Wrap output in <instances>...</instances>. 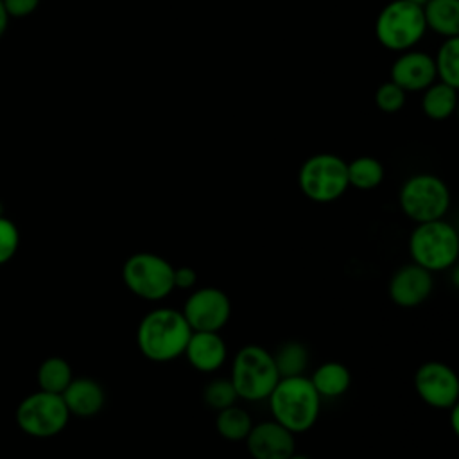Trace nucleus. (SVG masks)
Here are the masks:
<instances>
[{"mask_svg": "<svg viewBox=\"0 0 459 459\" xmlns=\"http://www.w3.org/2000/svg\"><path fill=\"white\" fill-rule=\"evenodd\" d=\"M61 398L70 412V416L91 418L104 409L106 391L91 377H74L66 389L61 393Z\"/></svg>", "mask_w": 459, "mask_h": 459, "instance_id": "dca6fc26", "label": "nucleus"}, {"mask_svg": "<svg viewBox=\"0 0 459 459\" xmlns=\"http://www.w3.org/2000/svg\"><path fill=\"white\" fill-rule=\"evenodd\" d=\"M287 459H310L308 455H303V454H298V452H294L292 455H289Z\"/></svg>", "mask_w": 459, "mask_h": 459, "instance_id": "2f4dec72", "label": "nucleus"}, {"mask_svg": "<svg viewBox=\"0 0 459 459\" xmlns=\"http://www.w3.org/2000/svg\"><path fill=\"white\" fill-rule=\"evenodd\" d=\"M308 378L321 400L341 398L351 385V371L339 360L321 362Z\"/></svg>", "mask_w": 459, "mask_h": 459, "instance_id": "f3484780", "label": "nucleus"}, {"mask_svg": "<svg viewBox=\"0 0 459 459\" xmlns=\"http://www.w3.org/2000/svg\"><path fill=\"white\" fill-rule=\"evenodd\" d=\"M271 353L280 378L303 375L310 362L308 348L299 341H285L276 348V351Z\"/></svg>", "mask_w": 459, "mask_h": 459, "instance_id": "412c9836", "label": "nucleus"}, {"mask_svg": "<svg viewBox=\"0 0 459 459\" xmlns=\"http://www.w3.org/2000/svg\"><path fill=\"white\" fill-rule=\"evenodd\" d=\"M434 290V276L430 271L409 262L398 267L387 283L389 299L400 308H416L423 305Z\"/></svg>", "mask_w": 459, "mask_h": 459, "instance_id": "f8f14e48", "label": "nucleus"}, {"mask_svg": "<svg viewBox=\"0 0 459 459\" xmlns=\"http://www.w3.org/2000/svg\"><path fill=\"white\" fill-rule=\"evenodd\" d=\"M425 30L427 25L421 7L403 0H393L387 4L375 22L378 43L394 52H405L414 47Z\"/></svg>", "mask_w": 459, "mask_h": 459, "instance_id": "6e6552de", "label": "nucleus"}, {"mask_svg": "<svg viewBox=\"0 0 459 459\" xmlns=\"http://www.w3.org/2000/svg\"><path fill=\"white\" fill-rule=\"evenodd\" d=\"M9 18H23V16H29L38 5H39V0H2Z\"/></svg>", "mask_w": 459, "mask_h": 459, "instance_id": "c85d7f7f", "label": "nucleus"}, {"mask_svg": "<svg viewBox=\"0 0 459 459\" xmlns=\"http://www.w3.org/2000/svg\"><path fill=\"white\" fill-rule=\"evenodd\" d=\"M244 443L253 459H287L296 452L294 434L274 420L253 423Z\"/></svg>", "mask_w": 459, "mask_h": 459, "instance_id": "ddd939ff", "label": "nucleus"}, {"mask_svg": "<svg viewBox=\"0 0 459 459\" xmlns=\"http://www.w3.org/2000/svg\"><path fill=\"white\" fill-rule=\"evenodd\" d=\"M20 246V233L13 221L0 215V264L9 262Z\"/></svg>", "mask_w": 459, "mask_h": 459, "instance_id": "bb28decb", "label": "nucleus"}, {"mask_svg": "<svg viewBox=\"0 0 459 459\" xmlns=\"http://www.w3.org/2000/svg\"><path fill=\"white\" fill-rule=\"evenodd\" d=\"M7 23H9V14H7V11H5V7H4V4L0 0V36L5 32Z\"/></svg>", "mask_w": 459, "mask_h": 459, "instance_id": "c756f323", "label": "nucleus"}, {"mask_svg": "<svg viewBox=\"0 0 459 459\" xmlns=\"http://www.w3.org/2000/svg\"><path fill=\"white\" fill-rule=\"evenodd\" d=\"M414 391L420 400L439 411H448L459 402V377L443 360H425L414 371Z\"/></svg>", "mask_w": 459, "mask_h": 459, "instance_id": "9d476101", "label": "nucleus"}, {"mask_svg": "<svg viewBox=\"0 0 459 459\" xmlns=\"http://www.w3.org/2000/svg\"><path fill=\"white\" fill-rule=\"evenodd\" d=\"M457 106V88L445 82H432L423 90L421 109L430 120H446Z\"/></svg>", "mask_w": 459, "mask_h": 459, "instance_id": "6ab92c4d", "label": "nucleus"}, {"mask_svg": "<svg viewBox=\"0 0 459 459\" xmlns=\"http://www.w3.org/2000/svg\"><path fill=\"white\" fill-rule=\"evenodd\" d=\"M298 186L314 203L325 204L337 201L350 188L346 161L332 152L308 156L298 170Z\"/></svg>", "mask_w": 459, "mask_h": 459, "instance_id": "0eeeda50", "label": "nucleus"}, {"mask_svg": "<svg viewBox=\"0 0 459 459\" xmlns=\"http://www.w3.org/2000/svg\"><path fill=\"white\" fill-rule=\"evenodd\" d=\"M452 197L446 183L429 172H420L407 178L398 192L400 210L412 222H429L445 219Z\"/></svg>", "mask_w": 459, "mask_h": 459, "instance_id": "423d86ee", "label": "nucleus"}, {"mask_svg": "<svg viewBox=\"0 0 459 459\" xmlns=\"http://www.w3.org/2000/svg\"><path fill=\"white\" fill-rule=\"evenodd\" d=\"M197 283V271L190 265L174 267V289L190 290Z\"/></svg>", "mask_w": 459, "mask_h": 459, "instance_id": "cd10ccee", "label": "nucleus"}, {"mask_svg": "<svg viewBox=\"0 0 459 459\" xmlns=\"http://www.w3.org/2000/svg\"><path fill=\"white\" fill-rule=\"evenodd\" d=\"M321 396L305 375L283 377L267 396L271 416L294 436L310 430L321 414Z\"/></svg>", "mask_w": 459, "mask_h": 459, "instance_id": "f03ea898", "label": "nucleus"}, {"mask_svg": "<svg viewBox=\"0 0 459 459\" xmlns=\"http://www.w3.org/2000/svg\"><path fill=\"white\" fill-rule=\"evenodd\" d=\"M36 378L41 391L61 394L72 382L74 373L72 366L63 357H48L39 364Z\"/></svg>", "mask_w": 459, "mask_h": 459, "instance_id": "5701e85b", "label": "nucleus"}, {"mask_svg": "<svg viewBox=\"0 0 459 459\" xmlns=\"http://www.w3.org/2000/svg\"><path fill=\"white\" fill-rule=\"evenodd\" d=\"M411 262L434 273L452 269L459 258V233L445 219L418 222L409 233Z\"/></svg>", "mask_w": 459, "mask_h": 459, "instance_id": "7ed1b4c3", "label": "nucleus"}, {"mask_svg": "<svg viewBox=\"0 0 459 459\" xmlns=\"http://www.w3.org/2000/svg\"><path fill=\"white\" fill-rule=\"evenodd\" d=\"M405 93L396 82H382L375 91V104L384 113H396L405 104Z\"/></svg>", "mask_w": 459, "mask_h": 459, "instance_id": "a878e982", "label": "nucleus"}, {"mask_svg": "<svg viewBox=\"0 0 459 459\" xmlns=\"http://www.w3.org/2000/svg\"><path fill=\"white\" fill-rule=\"evenodd\" d=\"M201 398L204 402V405L212 411H221V409H226L233 403H237L238 396H237V391L230 380V377H217L213 380H210L204 387H203V393H201Z\"/></svg>", "mask_w": 459, "mask_h": 459, "instance_id": "393cba45", "label": "nucleus"}, {"mask_svg": "<svg viewBox=\"0 0 459 459\" xmlns=\"http://www.w3.org/2000/svg\"><path fill=\"white\" fill-rule=\"evenodd\" d=\"M190 333L192 328L181 310L158 307L138 321L136 346L151 362H170L183 357Z\"/></svg>", "mask_w": 459, "mask_h": 459, "instance_id": "f257e3e1", "label": "nucleus"}, {"mask_svg": "<svg viewBox=\"0 0 459 459\" xmlns=\"http://www.w3.org/2000/svg\"><path fill=\"white\" fill-rule=\"evenodd\" d=\"M403 2H409V4H414V5H420V7H421L427 0H403Z\"/></svg>", "mask_w": 459, "mask_h": 459, "instance_id": "473e14b6", "label": "nucleus"}, {"mask_svg": "<svg viewBox=\"0 0 459 459\" xmlns=\"http://www.w3.org/2000/svg\"><path fill=\"white\" fill-rule=\"evenodd\" d=\"M230 380L240 400H267L280 380L273 353L260 344H246L238 348L231 359Z\"/></svg>", "mask_w": 459, "mask_h": 459, "instance_id": "20e7f679", "label": "nucleus"}, {"mask_svg": "<svg viewBox=\"0 0 459 459\" xmlns=\"http://www.w3.org/2000/svg\"><path fill=\"white\" fill-rule=\"evenodd\" d=\"M421 11L427 29L443 38L459 36V0H427Z\"/></svg>", "mask_w": 459, "mask_h": 459, "instance_id": "a211bd4d", "label": "nucleus"}, {"mask_svg": "<svg viewBox=\"0 0 459 459\" xmlns=\"http://www.w3.org/2000/svg\"><path fill=\"white\" fill-rule=\"evenodd\" d=\"M251 427H253V420L249 412L238 407L237 403L215 412V430L222 439L230 443L244 441Z\"/></svg>", "mask_w": 459, "mask_h": 459, "instance_id": "aec40b11", "label": "nucleus"}, {"mask_svg": "<svg viewBox=\"0 0 459 459\" xmlns=\"http://www.w3.org/2000/svg\"><path fill=\"white\" fill-rule=\"evenodd\" d=\"M122 283L143 301H161L176 290L174 265L158 253L136 251L122 264Z\"/></svg>", "mask_w": 459, "mask_h": 459, "instance_id": "39448f33", "label": "nucleus"}, {"mask_svg": "<svg viewBox=\"0 0 459 459\" xmlns=\"http://www.w3.org/2000/svg\"><path fill=\"white\" fill-rule=\"evenodd\" d=\"M434 79V59L420 50H405L391 66V81L403 91H423Z\"/></svg>", "mask_w": 459, "mask_h": 459, "instance_id": "2eb2a0df", "label": "nucleus"}, {"mask_svg": "<svg viewBox=\"0 0 459 459\" xmlns=\"http://www.w3.org/2000/svg\"><path fill=\"white\" fill-rule=\"evenodd\" d=\"M348 185L357 190H373L377 188L385 176L384 165L373 156H359L351 161H346Z\"/></svg>", "mask_w": 459, "mask_h": 459, "instance_id": "4be33fe9", "label": "nucleus"}, {"mask_svg": "<svg viewBox=\"0 0 459 459\" xmlns=\"http://www.w3.org/2000/svg\"><path fill=\"white\" fill-rule=\"evenodd\" d=\"M70 412L61 394L36 391L25 396L16 409L18 427L32 437L57 436L68 423Z\"/></svg>", "mask_w": 459, "mask_h": 459, "instance_id": "1a4fd4ad", "label": "nucleus"}, {"mask_svg": "<svg viewBox=\"0 0 459 459\" xmlns=\"http://www.w3.org/2000/svg\"><path fill=\"white\" fill-rule=\"evenodd\" d=\"M183 355L195 371L210 375L224 366L228 346L221 332H192Z\"/></svg>", "mask_w": 459, "mask_h": 459, "instance_id": "4468645a", "label": "nucleus"}, {"mask_svg": "<svg viewBox=\"0 0 459 459\" xmlns=\"http://www.w3.org/2000/svg\"><path fill=\"white\" fill-rule=\"evenodd\" d=\"M450 411V425H452V430L457 434L459 432V425H457V412H459V407L457 405H454V407H450L448 409Z\"/></svg>", "mask_w": 459, "mask_h": 459, "instance_id": "7c9ffc66", "label": "nucleus"}, {"mask_svg": "<svg viewBox=\"0 0 459 459\" xmlns=\"http://www.w3.org/2000/svg\"><path fill=\"white\" fill-rule=\"evenodd\" d=\"M181 314L192 332H221L230 323L231 299L219 287H199L188 294Z\"/></svg>", "mask_w": 459, "mask_h": 459, "instance_id": "9b49d317", "label": "nucleus"}, {"mask_svg": "<svg viewBox=\"0 0 459 459\" xmlns=\"http://www.w3.org/2000/svg\"><path fill=\"white\" fill-rule=\"evenodd\" d=\"M434 59L436 77L441 82L459 88V36L457 38H445Z\"/></svg>", "mask_w": 459, "mask_h": 459, "instance_id": "b1692460", "label": "nucleus"}]
</instances>
